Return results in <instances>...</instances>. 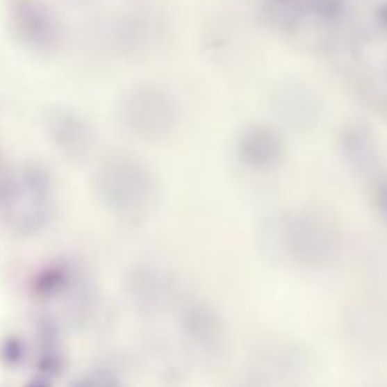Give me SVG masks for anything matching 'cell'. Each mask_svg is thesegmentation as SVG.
<instances>
[{"instance_id":"5","label":"cell","mask_w":387,"mask_h":387,"mask_svg":"<svg viewBox=\"0 0 387 387\" xmlns=\"http://www.w3.org/2000/svg\"><path fill=\"white\" fill-rule=\"evenodd\" d=\"M27 387H49L47 384H44V381H33V384H28Z\"/></svg>"},{"instance_id":"1","label":"cell","mask_w":387,"mask_h":387,"mask_svg":"<svg viewBox=\"0 0 387 387\" xmlns=\"http://www.w3.org/2000/svg\"><path fill=\"white\" fill-rule=\"evenodd\" d=\"M15 17H17L19 33L28 42L40 44L42 40H46L49 34V21L46 17V12H42L40 8H34L33 4H25Z\"/></svg>"},{"instance_id":"2","label":"cell","mask_w":387,"mask_h":387,"mask_svg":"<svg viewBox=\"0 0 387 387\" xmlns=\"http://www.w3.org/2000/svg\"><path fill=\"white\" fill-rule=\"evenodd\" d=\"M0 357L6 365H17L23 359V344L17 338H8L0 347Z\"/></svg>"},{"instance_id":"3","label":"cell","mask_w":387,"mask_h":387,"mask_svg":"<svg viewBox=\"0 0 387 387\" xmlns=\"http://www.w3.org/2000/svg\"><path fill=\"white\" fill-rule=\"evenodd\" d=\"M378 17H380L381 25L387 27V2H384V4L380 6V10H378Z\"/></svg>"},{"instance_id":"4","label":"cell","mask_w":387,"mask_h":387,"mask_svg":"<svg viewBox=\"0 0 387 387\" xmlns=\"http://www.w3.org/2000/svg\"><path fill=\"white\" fill-rule=\"evenodd\" d=\"M381 208H384V212L387 214V183L386 187L381 189Z\"/></svg>"}]
</instances>
